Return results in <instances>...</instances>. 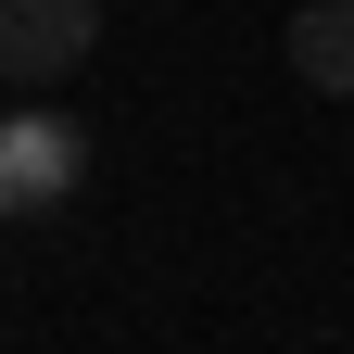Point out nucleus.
<instances>
[{
    "instance_id": "obj_1",
    "label": "nucleus",
    "mask_w": 354,
    "mask_h": 354,
    "mask_svg": "<svg viewBox=\"0 0 354 354\" xmlns=\"http://www.w3.org/2000/svg\"><path fill=\"white\" fill-rule=\"evenodd\" d=\"M102 51V0H0V88H51Z\"/></svg>"
},
{
    "instance_id": "obj_2",
    "label": "nucleus",
    "mask_w": 354,
    "mask_h": 354,
    "mask_svg": "<svg viewBox=\"0 0 354 354\" xmlns=\"http://www.w3.org/2000/svg\"><path fill=\"white\" fill-rule=\"evenodd\" d=\"M76 177H88L76 114H0V190H13V215H64Z\"/></svg>"
},
{
    "instance_id": "obj_3",
    "label": "nucleus",
    "mask_w": 354,
    "mask_h": 354,
    "mask_svg": "<svg viewBox=\"0 0 354 354\" xmlns=\"http://www.w3.org/2000/svg\"><path fill=\"white\" fill-rule=\"evenodd\" d=\"M291 76L317 102H354V0H304L291 13Z\"/></svg>"
},
{
    "instance_id": "obj_4",
    "label": "nucleus",
    "mask_w": 354,
    "mask_h": 354,
    "mask_svg": "<svg viewBox=\"0 0 354 354\" xmlns=\"http://www.w3.org/2000/svg\"><path fill=\"white\" fill-rule=\"evenodd\" d=\"M0 228H13V190H0Z\"/></svg>"
}]
</instances>
